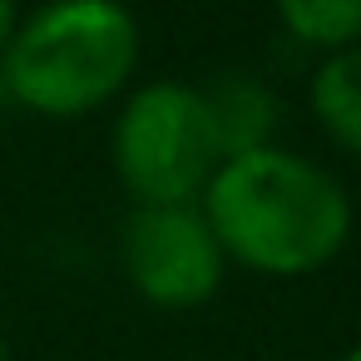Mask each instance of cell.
I'll return each mask as SVG.
<instances>
[{"label":"cell","instance_id":"cell-5","mask_svg":"<svg viewBox=\"0 0 361 361\" xmlns=\"http://www.w3.org/2000/svg\"><path fill=\"white\" fill-rule=\"evenodd\" d=\"M213 134H218V154L223 159H243L257 149H272L277 134V94L243 70H223L208 90H203Z\"/></svg>","mask_w":361,"mask_h":361},{"label":"cell","instance_id":"cell-8","mask_svg":"<svg viewBox=\"0 0 361 361\" xmlns=\"http://www.w3.org/2000/svg\"><path fill=\"white\" fill-rule=\"evenodd\" d=\"M11 35H16V6H11V0H0V55H6Z\"/></svg>","mask_w":361,"mask_h":361},{"label":"cell","instance_id":"cell-7","mask_svg":"<svg viewBox=\"0 0 361 361\" xmlns=\"http://www.w3.org/2000/svg\"><path fill=\"white\" fill-rule=\"evenodd\" d=\"M282 25L317 50H346L361 40V0H277Z\"/></svg>","mask_w":361,"mask_h":361},{"label":"cell","instance_id":"cell-4","mask_svg":"<svg viewBox=\"0 0 361 361\" xmlns=\"http://www.w3.org/2000/svg\"><path fill=\"white\" fill-rule=\"evenodd\" d=\"M124 267L154 307H198L223 282V247L193 203L139 208L124 223Z\"/></svg>","mask_w":361,"mask_h":361},{"label":"cell","instance_id":"cell-2","mask_svg":"<svg viewBox=\"0 0 361 361\" xmlns=\"http://www.w3.org/2000/svg\"><path fill=\"white\" fill-rule=\"evenodd\" d=\"M134 60L139 25L119 0H55L11 35L0 75L25 109L75 119L119 94Z\"/></svg>","mask_w":361,"mask_h":361},{"label":"cell","instance_id":"cell-1","mask_svg":"<svg viewBox=\"0 0 361 361\" xmlns=\"http://www.w3.org/2000/svg\"><path fill=\"white\" fill-rule=\"evenodd\" d=\"M203 218L223 257L267 277H307L326 267L351 233L341 183L282 149L223 159L203 188Z\"/></svg>","mask_w":361,"mask_h":361},{"label":"cell","instance_id":"cell-3","mask_svg":"<svg viewBox=\"0 0 361 361\" xmlns=\"http://www.w3.org/2000/svg\"><path fill=\"white\" fill-rule=\"evenodd\" d=\"M114 164L139 208L193 203L218 173V134L193 85H144L114 124Z\"/></svg>","mask_w":361,"mask_h":361},{"label":"cell","instance_id":"cell-10","mask_svg":"<svg viewBox=\"0 0 361 361\" xmlns=\"http://www.w3.org/2000/svg\"><path fill=\"white\" fill-rule=\"evenodd\" d=\"M0 361H11V356H6V336H0Z\"/></svg>","mask_w":361,"mask_h":361},{"label":"cell","instance_id":"cell-6","mask_svg":"<svg viewBox=\"0 0 361 361\" xmlns=\"http://www.w3.org/2000/svg\"><path fill=\"white\" fill-rule=\"evenodd\" d=\"M317 124L351 154H361V45L331 50L312 75Z\"/></svg>","mask_w":361,"mask_h":361},{"label":"cell","instance_id":"cell-9","mask_svg":"<svg viewBox=\"0 0 361 361\" xmlns=\"http://www.w3.org/2000/svg\"><path fill=\"white\" fill-rule=\"evenodd\" d=\"M341 361H361V346H351V351H346V356H341Z\"/></svg>","mask_w":361,"mask_h":361}]
</instances>
